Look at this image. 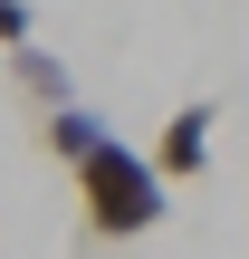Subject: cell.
<instances>
[{
	"label": "cell",
	"instance_id": "7a4b0ae2",
	"mask_svg": "<svg viewBox=\"0 0 249 259\" xmlns=\"http://www.w3.org/2000/svg\"><path fill=\"white\" fill-rule=\"evenodd\" d=\"M144 163H154L163 183H192V173L211 163V106H202V96H192V106H173V125H163V144H154Z\"/></svg>",
	"mask_w": 249,
	"mask_h": 259
},
{
	"label": "cell",
	"instance_id": "3957f363",
	"mask_svg": "<svg viewBox=\"0 0 249 259\" xmlns=\"http://www.w3.org/2000/svg\"><path fill=\"white\" fill-rule=\"evenodd\" d=\"M0 77H10V87L38 106V115H48V106H77V77H67V58H58V48H38V38H29V48H10V58H0Z\"/></svg>",
	"mask_w": 249,
	"mask_h": 259
},
{
	"label": "cell",
	"instance_id": "277c9868",
	"mask_svg": "<svg viewBox=\"0 0 249 259\" xmlns=\"http://www.w3.org/2000/svg\"><path fill=\"white\" fill-rule=\"evenodd\" d=\"M38 144H48L58 163H86V154L106 144V115H96V106H48V115H38Z\"/></svg>",
	"mask_w": 249,
	"mask_h": 259
},
{
	"label": "cell",
	"instance_id": "5b68a950",
	"mask_svg": "<svg viewBox=\"0 0 249 259\" xmlns=\"http://www.w3.org/2000/svg\"><path fill=\"white\" fill-rule=\"evenodd\" d=\"M29 48V0H0V58Z\"/></svg>",
	"mask_w": 249,
	"mask_h": 259
},
{
	"label": "cell",
	"instance_id": "6da1fadb",
	"mask_svg": "<svg viewBox=\"0 0 249 259\" xmlns=\"http://www.w3.org/2000/svg\"><path fill=\"white\" fill-rule=\"evenodd\" d=\"M67 173H77V221H86V240H144V231L163 221V192H173V183H163L134 144L106 135V144H96L86 163H67Z\"/></svg>",
	"mask_w": 249,
	"mask_h": 259
}]
</instances>
